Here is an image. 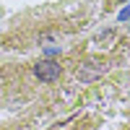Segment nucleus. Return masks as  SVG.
I'll use <instances>...</instances> for the list:
<instances>
[{"label": "nucleus", "mask_w": 130, "mask_h": 130, "mask_svg": "<svg viewBox=\"0 0 130 130\" xmlns=\"http://www.w3.org/2000/svg\"><path fill=\"white\" fill-rule=\"evenodd\" d=\"M60 73H62V68H60V62H55V60H39L34 65V75H37L39 81H44V83L57 81Z\"/></svg>", "instance_id": "obj_1"}, {"label": "nucleus", "mask_w": 130, "mask_h": 130, "mask_svg": "<svg viewBox=\"0 0 130 130\" xmlns=\"http://www.w3.org/2000/svg\"><path fill=\"white\" fill-rule=\"evenodd\" d=\"M120 3H125V0H120Z\"/></svg>", "instance_id": "obj_4"}, {"label": "nucleus", "mask_w": 130, "mask_h": 130, "mask_svg": "<svg viewBox=\"0 0 130 130\" xmlns=\"http://www.w3.org/2000/svg\"><path fill=\"white\" fill-rule=\"evenodd\" d=\"M104 70H107V68H104V62H86V65H81L78 78H81L83 83H89V81H94V78H99Z\"/></svg>", "instance_id": "obj_2"}, {"label": "nucleus", "mask_w": 130, "mask_h": 130, "mask_svg": "<svg viewBox=\"0 0 130 130\" xmlns=\"http://www.w3.org/2000/svg\"><path fill=\"white\" fill-rule=\"evenodd\" d=\"M120 21H130V5L125 10H120Z\"/></svg>", "instance_id": "obj_3"}]
</instances>
